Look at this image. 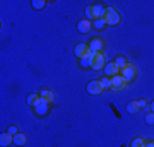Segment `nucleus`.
<instances>
[{
  "label": "nucleus",
  "instance_id": "f257e3e1",
  "mask_svg": "<svg viewBox=\"0 0 154 147\" xmlns=\"http://www.w3.org/2000/svg\"><path fill=\"white\" fill-rule=\"evenodd\" d=\"M122 21L120 12L116 11L115 7H106V14H105V22L106 26H118Z\"/></svg>",
  "mask_w": 154,
  "mask_h": 147
},
{
  "label": "nucleus",
  "instance_id": "f03ea898",
  "mask_svg": "<svg viewBox=\"0 0 154 147\" xmlns=\"http://www.w3.org/2000/svg\"><path fill=\"white\" fill-rule=\"evenodd\" d=\"M120 75L125 79V82L134 81V79H135V75H137V67L134 65V63H127V65L120 70Z\"/></svg>",
  "mask_w": 154,
  "mask_h": 147
},
{
  "label": "nucleus",
  "instance_id": "7ed1b4c3",
  "mask_svg": "<svg viewBox=\"0 0 154 147\" xmlns=\"http://www.w3.org/2000/svg\"><path fill=\"white\" fill-rule=\"evenodd\" d=\"M33 109H34V113L38 115V116H45V115L50 111V103L46 101V99H43L41 96H39L38 103L33 106Z\"/></svg>",
  "mask_w": 154,
  "mask_h": 147
},
{
  "label": "nucleus",
  "instance_id": "20e7f679",
  "mask_svg": "<svg viewBox=\"0 0 154 147\" xmlns=\"http://www.w3.org/2000/svg\"><path fill=\"white\" fill-rule=\"evenodd\" d=\"M106 67V57L105 53H98L96 57H94V60L91 62V69L93 70H103Z\"/></svg>",
  "mask_w": 154,
  "mask_h": 147
},
{
  "label": "nucleus",
  "instance_id": "39448f33",
  "mask_svg": "<svg viewBox=\"0 0 154 147\" xmlns=\"http://www.w3.org/2000/svg\"><path fill=\"white\" fill-rule=\"evenodd\" d=\"M103 72H105V77H115L120 74V67L116 65L115 62H110V63H106V67L103 69Z\"/></svg>",
  "mask_w": 154,
  "mask_h": 147
},
{
  "label": "nucleus",
  "instance_id": "423d86ee",
  "mask_svg": "<svg viewBox=\"0 0 154 147\" xmlns=\"http://www.w3.org/2000/svg\"><path fill=\"white\" fill-rule=\"evenodd\" d=\"M125 86H127V82L120 74L115 75V77H111V91H122Z\"/></svg>",
  "mask_w": 154,
  "mask_h": 147
},
{
  "label": "nucleus",
  "instance_id": "0eeeda50",
  "mask_svg": "<svg viewBox=\"0 0 154 147\" xmlns=\"http://www.w3.org/2000/svg\"><path fill=\"white\" fill-rule=\"evenodd\" d=\"M74 53H75V57L81 60V58H84V57H88V53H89V44H86V43H79L74 48Z\"/></svg>",
  "mask_w": 154,
  "mask_h": 147
},
{
  "label": "nucleus",
  "instance_id": "6e6552de",
  "mask_svg": "<svg viewBox=\"0 0 154 147\" xmlns=\"http://www.w3.org/2000/svg\"><path fill=\"white\" fill-rule=\"evenodd\" d=\"M105 91L103 87H101V84H99V81H91L88 84V93L93 94V96H98V94H101Z\"/></svg>",
  "mask_w": 154,
  "mask_h": 147
},
{
  "label": "nucleus",
  "instance_id": "1a4fd4ad",
  "mask_svg": "<svg viewBox=\"0 0 154 147\" xmlns=\"http://www.w3.org/2000/svg\"><path fill=\"white\" fill-rule=\"evenodd\" d=\"M91 29H93V22L88 21V19H82V21L77 22V31H79V33L88 34L89 31H91Z\"/></svg>",
  "mask_w": 154,
  "mask_h": 147
},
{
  "label": "nucleus",
  "instance_id": "9d476101",
  "mask_svg": "<svg viewBox=\"0 0 154 147\" xmlns=\"http://www.w3.org/2000/svg\"><path fill=\"white\" fill-rule=\"evenodd\" d=\"M88 44H89V50L91 51H98V53H101L103 51V46H105L103 44V39H99V38H93Z\"/></svg>",
  "mask_w": 154,
  "mask_h": 147
},
{
  "label": "nucleus",
  "instance_id": "9b49d317",
  "mask_svg": "<svg viewBox=\"0 0 154 147\" xmlns=\"http://www.w3.org/2000/svg\"><path fill=\"white\" fill-rule=\"evenodd\" d=\"M93 12H94V17H96V19H105L106 7L103 5V4H94V5H93Z\"/></svg>",
  "mask_w": 154,
  "mask_h": 147
},
{
  "label": "nucleus",
  "instance_id": "f8f14e48",
  "mask_svg": "<svg viewBox=\"0 0 154 147\" xmlns=\"http://www.w3.org/2000/svg\"><path fill=\"white\" fill-rule=\"evenodd\" d=\"M11 144H14V135H11L9 132H5V133L0 135V145L2 147H9Z\"/></svg>",
  "mask_w": 154,
  "mask_h": 147
},
{
  "label": "nucleus",
  "instance_id": "ddd939ff",
  "mask_svg": "<svg viewBox=\"0 0 154 147\" xmlns=\"http://www.w3.org/2000/svg\"><path fill=\"white\" fill-rule=\"evenodd\" d=\"M39 96L43 99H46L50 104L53 103V99H55V94H53V91H50V89H41V91H39Z\"/></svg>",
  "mask_w": 154,
  "mask_h": 147
},
{
  "label": "nucleus",
  "instance_id": "4468645a",
  "mask_svg": "<svg viewBox=\"0 0 154 147\" xmlns=\"http://www.w3.org/2000/svg\"><path fill=\"white\" fill-rule=\"evenodd\" d=\"M137 111H140L137 101H130V103H127V113L128 115H135Z\"/></svg>",
  "mask_w": 154,
  "mask_h": 147
},
{
  "label": "nucleus",
  "instance_id": "2eb2a0df",
  "mask_svg": "<svg viewBox=\"0 0 154 147\" xmlns=\"http://www.w3.org/2000/svg\"><path fill=\"white\" fill-rule=\"evenodd\" d=\"M26 142H28V137L24 135V133H21V132H19V133H16V135H14V144H16V145H24Z\"/></svg>",
  "mask_w": 154,
  "mask_h": 147
},
{
  "label": "nucleus",
  "instance_id": "dca6fc26",
  "mask_svg": "<svg viewBox=\"0 0 154 147\" xmlns=\"http://www.w3.org/2000/svg\"><path fill=\"white\" fill-rule=\"evenodd\" d=\"M31 7H33L34 11H41L46 7V2L45 0H31Z\"/></svg>",
  "mask_w": 154,
  "mask_h": 147
},
{
  "label": "nucleus",
  "instance_id": "f3484780",
  "mask_svg": "<svg viewBox=\"0 0 154 147\" xmlns=\"http://www.w3.org/2000/svg\"><path fill=\"white\" fill-rule=\"evenodd\" d=\"M84 14H86V19H88V21H91V22L96 21V17H94V12H93V5H88V7H86Z\"/></svg>",
  "mask_w": 154,
  "mask_h": 147
},
{
  "label": "nucleus",
  "instance_id": "a211bd4d",
  "mask_svg": "<svg viewBox=\"0 0 154 147\" xmlns=\"http://www.w3.org/2000/svg\"><path fill=\"white\" fill-rule=\"evenodd\" d=\"M93 27H94V29H98V31H101V29H105V27H106L105 19H96V21L93 22Z\"/></svg>",
  "mask_w": 154,
  "mask_h": 147
},
{
  "label": "nucleus",
  "instance_id": "6ab92c4d",
  "mask_svg": "<svg viewBox=\"0 0 154 147\" xmlns=\"http://www.w3.org/2000/svg\"><path fill=\"white\" fill-rule=\"evenodd\" d=\"M113 62H115L116 65L120 67V70H122V69H123V67L127 65V63H128V62H127V58H125V57H122V55H118V57H116V58H115Z\"/></svg>",
  "mask_w": 154,
  "mask_h": 147
},
{
  "label": "nucleus",
  "instance_id": "aec40b11",
  "mask_svg": "<svg viewBox=\"0 0 154 147\" xmlns=\"http://www.w3.org/2000/svg\"><path fill=\"white\" fill-rule=\"evenodd\" d=\"M99 84L103 89H111V79L110 77H103V79H99Z\"/></svg>",
  "mask_w": 154,
  "mask_h": 147
},
{
  "label": "nucleus",
  "instance_id": "412c9836",
  "mask_svg": "<svg viewBox=\"0 0 154 147\" xmlns=\"http://www.w3.org/2000/svg\"><path fill=\"white\" fill-rule=\"evenodd\" d=\"M38 99H39V94H29L28 96V104L29 106H34V104L38 103Z\"/></svg>",
  "mask_w": 154,
  "mask_h": 147
},
{
  "label": "nucleus",
  "instance_id": "4be33fe9",
  "mask_svg": "<svg viewBox=\"0 0 154 147\" xmlns=\"http://www.w3.org/2000/svg\"><path fill=\"white\" fill-rule=\"evenodd\" d=\"M144 139H140V137H137V139H134L132 144H130V147H144Z\"/></svg>",
  "mask_w": 154,
  "mask_h": 147
},
{
  "label": "nucleus",
  "instance_id": "5701e85b",
  "mask_svg": "<svg viewBox=\"0 0 154 147\" xmlns=\"http://www.w3.org/2000/svg\"><path fill=\"white\" fill-rule=\"evenodd\" d=\"M79 63H81V67H82V69H91V60H89L88 57L81 58V60H79Z\"/></svg>",
  "mask_w": 154,
  "mask_h": 147
},
{
  "label": "nucleus",
  "instance_id": "b1692460",
  "mask_svg": "<svg viewBox=\"0 0 154 147\" xmlns=\"http://www.w3.org/2000/svg\"><path fill=\"white\" fill-rule=\"evenodd\" d=\"M146 123H147V125H154V113L152 111L146 115Z\"/></svg>",
  "mask_w": 154,
  "mask_h": 147
},
{
  "label": "nucleus",
  "instance_id": "393cba45",
  "mask_svg": "<svg viewBox=\"0 0 154 147\" xmlns=\"http://www.w3.org/2000/svg\"><path fill=\"white\" fill-rule=\"evenodd\" d=\"M7 132H9L11 135H16V133H19V128H17L16 125H11V127H9V130H7Z\"/></svg>",
  "mask_w": 154,
  "mask_h": 147
},
{
  "label": "nucleus",
  "instance_id": "a878e982",
  "mask_svg": "<svg viewBox=\"0 0 154 147\" xmlns=\"http://www.w3.org/2000/svg\"><path fill=\"white\" fill-rule=\"evenodd\" d=\"M137 103H139V108H140V109L147 108V101H146V99H139Z\"/></svg>",
  "mask_w": 154,
  "mask_h": 147
},
{
  "label": "nucleus",
  "instance_id": "bb28decb",
  "mask_svg": "<svg viewBox=\"0 0 154 147\" xmlns=\"http://www.w3.org/2000/svg\"><path fill=\"white\" fill-rule=\"evenodd\" d=\"M144 147H154V140L152 142H146V144H144Z\"/></svg>",
  "mask_w": 154,
  "mask_h": 147
},
{
  "label": "nucleus",
  "instance_id": "cd10ccee",
  "mask_svg": "<svg viewBox=\"0 0 154 147\" xmlns=\"http://www.w3.org/2000/svg\"><path fill=\"white\" fill-rule=\"evenodd\" d=\"M151 111H152V113H154V101H152V103H151Z\"/></svg>",
  "mask_w": 154,
  "mask_h": 147
}]
</instances>
